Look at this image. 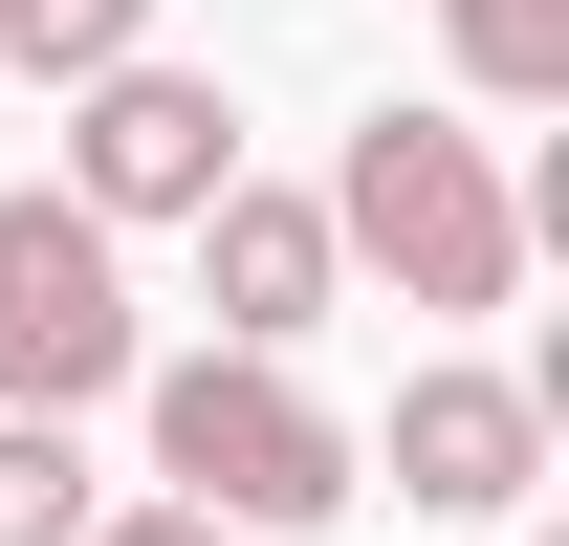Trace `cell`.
I'll use <instances>...</instances> for the list:
<instances>
[{
  "instance_id": "obj_8",
  "label": "cell",
  "mask_w": 569,
  "mask_h": 546,
  "mask_svg": "<svg viewBox=\"0 0 569 546\" xmlns=\"http://www.w3.org/2000/svg\"><path fill=\"white\" fill-rule=\"evenodd\" d=\"M153 44V0H0V67L22 88H88V67H132Z\"/></svg>"
},
{
  "instance_id": "obj_3",
  "label": "cell",
  "mask_w": 569,
  "mask_h": 546,
  "mask_svg": "<svg viewBox=\"0 0 569 546\" xmlns=\"http://www.w3.org/2000/svg\"><path fill=\"white\" fill-rule=\"evenodd\" d=\"M132 372H153V328H132L110 219L88 198H0V415H88Z\"/></svg>"
},
{
  "instance_id": "obj_1",
  "label": "cell",
  "mask_w": 569,
  "mask_h": 546,
  "mask_svg": "<svg viewBox=\"0 0 569 546\" xmlns=\"http://www.w3.org/2000/svg\"><path fill=\"white\" fill-rule=\"evenodd\" d=\"M153 481H176V503H219L241 546H284V525H329V503H372L351 415L307 394L284 350H176V372H153Z\"/></svg>"
},
{
  "instance_id": "obj_4",
  "label": "cell",
  "mask_w": 569,
  "mask_h": 546,
  "mask_svg": "<svg viewBox=\"0 0 569 546\" xmlns=\"http://www.w3.org/2000/svg\"><path fill=\"white\" fill-rule=\"evenodd\" d=\"M219 175H241V110H219L198 67H153V44L88 67V132H67V198L88 219H198Z\"/></svg>"
},
{
  "instance_id": "obj_9",
  "label": "cell",
  "mask_w": 569,
  "mask_h": 546,
  "mask_svg": "<svg viewBox=\"0 0 569 546\" xmlns=\"http://www.w3.org/2000/svg\"><path fill=\"white\" fill-rule=\"evenodd\" d=\"M0 546H88V459H67V415H0Z\"/></svg>"
},
{
  "instance_id": "obj_2",
  "label": "cell",
  "mask_w": 569,
  "mask_h": 546,
  "mask_svg": "<svg viewBox=\"0 0 569 546\" xmlns=\"http://www.w3.org/2000/svg\"><path fill=\"white\" fill-rule=\"evenodd\" d=\"M329 263H395V306H503L526 284V198L460 110H372L329 175Z\"/></svg>"
},
{
  "instance_id": "obj_5",
  "label": "cell",
  "mask_w": 569,
  "mask_h": 546,
  "mask_svg": "<svg viewBox=\"0 0 569 546\" xmlns=\"http://www.w3.org/2000/svg\"><path fill=\"white\" fill-rule=\"evenodd\" d=\"M526 481H548V394L526 372H417L395 394V503L417 525H503Z\"/></svg>"
},
{
  "instance_id": "obj_10",
  "label": "cell",
  "mask_w": 569,
  "mask_h": 546,
  "mask_svg": "<svg viewBox=\"0 0 569 546\" xmlns=\"http://www.w3.org/2000/svg\"><path fill=\"white\" fill-rule=\"evenodd\" d=\"M88 546H241L219 503H88Z\"/></svg>"
},
{
  "instance_id": "obj_7",
  "label": "cell",
  "mask_w": 569,
  "mask_h": 546,
  "mask_svg": "<svg viewBox=\"0 0 569 546\" xmlns=\"http://www.w3.org/2000/svg\"><path fill=\"white\" fill-rule=\"evenodd\" d=\"M438 44H460L482 110H548V88H569V0H438Z\"/></svg>"
},
{
  "instance_id": "obj_6",
  "label": "cell",
  "mask_w": 569,
  "mask_h": 546,
  "mask_svg": "<svg viewBox=\"0 0 569 546\" xmlns=\"http://www.w3.org/2000/svg\"><path fill=\"white\" fill-rule=\"evenodd\" d=\"M329 198H263V175H219L198 198V306H219V350H307L329 328Z\"/></svg>"
}]
</instances>
